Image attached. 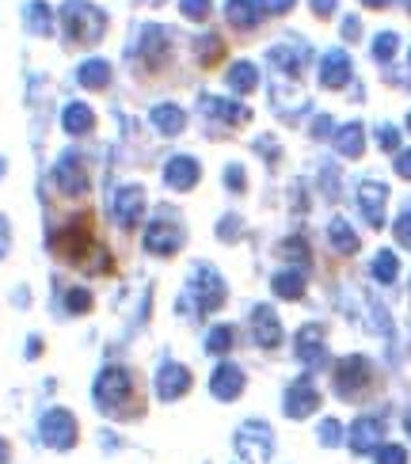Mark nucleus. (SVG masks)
<instances>
[{
  "instance_id": "1",
  "label": "nucleus",
  "mask_w": 411,
  "mask_h": 464,
  "mask_svg": "<svg viewBox=\"0 0 411 464\" xmlns=\"http://www.w3.org/2000/svg\"><path fill=\"white\" fill-rule=\"evenodd\" d=\"M62 27H65V34L73 38V43L92 46V43H100L103 38L107 15L95 5H88V0H65L62 5Z\"/></svg>"
},
{
  "instance_id": "2",
  "label": "nucleus",
  "mask_w": 411,
  "mask_h": 464,
  "mask_svg": "<svg viewBox=\"0 0 411 464\" xmlns=\"http://www.w3.org/2000/svg\"><path fill=\"white\" fill-rule=\"evenodd\" d=\"M50 247L69 263H84L92 251V218H69V225H62L57 232H50Z\"/></svg>"
},
{
  "instance_id": "3",
  "label": "nucleus",
  "mask_w": 411,
  "mask_h": 464,
  "mask_svg": "<svg viewBox=\"0 0 411 464\" xmlns=\"http://www.w3.org/2000/svg\"><path fill=\"white\" fill-rule=\"evenodd\" d=\"M130 389H133V381L126 370H103L100 381H95V403L103 411H111L119 403H130Z\"/></svg>"
},
{
  "instance_id": "4",
  "label": "nucleus",
  "mask_w": 411,
  "mask_h": 464,
  "mask_svg": "<svg viewBox=\"0 0 411 464\" xmlns=\"http://www.w3.org/2000/svg\"><path fill=\"white\" fill-rule=\"evenodd\" d=\"M43 441L54 450H73L76 446V419L65 408H54L43 415Z\"/></svg>"
},
{
  "instance_id": "5",
  "label": "nucleus",
  "mask_w": 411,
  "mask_h": 464,
  "mask_svg": "<svg viewBox=\"0 0 411 464\" xmlns=\"http://www.w3.org/2000/svg\"><path fill=\"white\" fill-rule=\"evenodd\" d=\"M54 183L62 187V195L81 198L84 190H88V171H84L81 157H73V152H65V157L54 164Z\"/></svg>"
},
{
  "instance_id": "6",
  "label": "nucleus",
  "mask_w": 411,
  "mask_h": 464,
  "mask_svg": "<svg viewBox=\"0 0 411 464\" xmlns=\"http://www.w3.org/2000/svg\"><path fill=\"white\" fill-rule=\"evenodd\" d=\"M362 384H369V362L366 358H343L336 365V392L355 400Z\"/></svg>"
},
{
  "instance_id": "7",
  "label": "nucleus",
  "mask_w": 411,
  "mask_h": 464,
  "mask_svg": "<svg viewBox=\"0 0 411 464\" xmlns=\"http://www.w3.org/2000/svg\"><path fill=\"white\" fill-rule=\"evenodd\" d=\"M111 209H114V218H119L122 228H133L137 221H142V214H145V190H142V187H122V190H114Z\"/></svg>"
},
{
  "instance_id": "8",
  "label": "nucleus",
  "mask_w": 411,
  "mask_h": 464,
  "mask_svg": "<svg viewBox=\"0 0 411 464\" xmlns=\"http://www.w3.org/2000/svg\"><path fill=\"white\" fill-rule=\"evenodd\" d=\"M237 450L244 453L248 464H263L267 453H270V438H267V430L259 427V422H248V427L240 430V438H237Z\"/></svg>"
},
{
  "instance_id": "9",
  "label": "nucleus",
  "mask_w": 411,
  "mask_h": 464,
  "mask_svg": "<svg viewBox=\"0 0 411 464\" xmlns=\"http://www.w3.org/2000/svg\"><path fill=\"white\" fill-rule=\"evenodd\" d=\"M145 247L156 251V256H171V251L180 247V228H175V221H168V218L152 221L145 228Z\"/></svg>"
},
{
  "instance_id": "10",
  "label": "nucleus",
  "mask_w": 411,
  "mask_h": 464,
  "mask_svg": "<svg viewBox=\"0 0 411 464\" xmlns=\"http://www.w3.org/2000/svg\"><path fill=\"white\" fill-rule=\"evenodd\" d=\"M191 289H194V297H199L202 313H213V308L225 301V285L218 282V275H213V270H199V275H194V282H191Z\"/></svg>"
},
{
  "instance_id": "11",
  "label": "nucleus",
  "mask_w": 411,
  "mask_h": 464,
  "mask_svg": "<svg viewBox=\"0 0 411 464\" xmlns=\"http://www.w3.org/2000/svg\"><path fill=\"white\" fill-rule=\"evenodd\" d=\"M317 403H320V396H317V389L308 384V377H301L293 389L286 392V415H293V419H301V415H308V411H317Z\"/></svg>"
},
{
  "instance_id": "12",
  "label": "nucleus",
  "mask_w": 411,
  "mask_h": 464,
  "mask_svg": "<svg viewBox=\"0 0 411 464\" xmlns=\"http://www.w3.org/2000/svg\"><path fill=\"white\" fill-rule=\"evenodd\" d=\"M350 81V57L343 50H331L324 57V72H320V84L324 88H343Z\"/></svg>"
},
{
  "instance_id": "13",
  "label": "nucleus",
  "mask_w": 411,
  "mask_h": 464,
  "mask_svg": "<svg viewBox=\"0 0 411 464\" xmlns=\"http://www.w3.org/2000/svg\"><path fill=\"white\" fill-rule=\"evenodd\" d=\"M210 389H213V396H218V400H232V396L244 389V373L237 370V365H221V370L213 373Z\"/></svg>"
},
{
  "instance_id": "14",
  "label": "nucleus",
  "mask_w": 411,
  "mask_h": 464,
  "mask_svg": "<svg viewBox=\"0 0 411 464\" xmlns=\"http://www.w3.org/2000/svg\"><path fill=\"white\" fill-rule=\"evenodd\" d=\"M358 202H362V214L369 218V225H381L385 221V187L381 183H366L358 190Z\"/></svg>"
},
{
  "instance_id": "15",
  "label": "nucleus",
  "mask_w": 411,
  "mask_h": 464,
  "mask_svg": "<svg viewBox=\"0 0 411 464\" xmlns=\"http://www.w3.org/2000/svg\"><path fill=\"white\" fill-rule=\"evenodd\" d=\"M164 179H168L175 190H187V187L199 183V164H194L191 157H175V160L168 164V171H164Z\"/></svg>"
},
{
  "instance_id": "16",
  "label": "nucleus",
  "mask_w": 411,
  "mask_h": 464,
  "mask_svg": "<svg viewBox=\"0 0 411 464\" xmlns=\"http://www.w3.org/2000/svg\"><path fill=\"white\" fill-rule=\"evenodd\" d=\"M251 332H256V339L263 346H274L282 339V327H279V320H274L270 308H256V313H251Z\"/></svg>"
},
{
  "instance_id": "17",
  "label": "nucleus",
  "mask_w": 411,
  "mask_h": 464,
  "mask_svg": "<svg viewBox=\"0 0 411 464\" xmlns=\"http://www.w3.org/2000/svg\"><path fill=\"white\" fill-rule=\"evenodd\" d=\"M381 441V422L377 419H358L355 422V434H350V450L355 453H369Z\"/></svg>"
},
{
  "instance_id": "18",
  "label": "nucleus",
  "mask_w": 411,
  "mask_h": 464,
  "mask_svg": "<svg viewBox=\"0 0 411 464\" xmlns=\"http://www.w3.org/2000/svg\"><path fill=\"white\" fill-rule=\"evenodd\" d=\"M324 332L317 324L312 327H301V335H298V354H301V362H308V365H317L320 358H324Z\"/></svg>"
},
{
  "instance_id": "19",
  "label": "nucleus",
  "mask_w": 411,
  "mask_h": 464,
  "mask_svg": "<svg viewBox=\"0 0 411 464\" xmlns=\"http://www.w3.org/2000/svg\"><path fill=\"white\" fill-rule=\"evenodd\" d=\"M187 389H191V373L183 370V365H168V370L161 373V396H164V400L183 396Z\"/></svg>"
},
{
  "instance_id": "20",
  "label": "nucleus",
  "mask_w": 411,
  "mask_h": 464,
  "mask_svg": "<svg viewBox=\"0 0 411 464\" xmlns=\"http://www.w3.org/2000/svg\"><path fill=\"white\" fill-rule=\"evenodd\" d=\"M229 24L240 31H251L259 24V8L251 5V0H229Z\"/></svg>"
},
{
  "instance_id": "21",
  "label": "nucleus",
  "mask_w": 411,
  "mask_h": 464,
  "mask_svg": "<svg viewBox=\"0 0 411 464\" xmlns=\"http://www.w3.org/2000/svg\"><path fill=\"white\" fill-rule=\"evenodd\" d=\"M62 126H65L69 133H88V130L95 126V114H92L84 103H69L65 114H62Z\"/></svg>"
},
{
  "instance_id": "22",
  "label": "nucleus",
  "mask_w": 411,
  "mask_h": 464,
  "mask_svg": "<svg viewBox=\"0 0 411 464\" xmlns=\"http://www.w3.org/2000/svg\"><path fill=\"white\" fill-rule=\"evenodd\" d=\"M76 81H81L84 88H107V81H111V69H107V62H88V65H81V72H76Z\"/></svg>"
},
{
  "instance_id": "23",
  "label": "nucleus",
  "mask_w": 411,
  "mask_h": 464,
  "mask_svg": "<svg viewBox=\"0 0 411 464\" xmlns=\"http://www.w3.org/2000/svg\"><path fill=\"white\" fill-rule=\"evenodd\" d=\"M270 62L279 69H286V72H301L305 46H279V50H270Z\"/></svg>"
},
{
  "instance_id": "24",
  "label": "nucleus",
  "mask_w": 411,
  "mask_h": 464,
  "mask_svg": "<svg viewBox=\"0 0 411 464\" xmlns=\"http://www.w3.org/2000/svg\"><path fill=\"white\" fill-rule=\"evenodd\" d=\"M274 294L286 297V301H298L305 294V278L298 275V270H286V275L274 278Z\"/></svg>"
},
{
  "instance_id": "25",
  "label": "nucleus",
  "mask_w": 411,
  "mask_h": 464,
  "mask_svg": "<svg viewBox=\"0 0 411 464\" xmlns=\"http://www.w3.org/2000/svg\"><path fill=\"white\" fill-rule=\"evenodd\" d=\"M202 114H218V119H229V122H248V111L244 107L221 103V100H213V95H206V100H202Z\"/></svg>"
},
{
  "instance_id": "26",
  "label": "nucleus",
  "mask_w": 411,
  "mask_h": 464,
  "mask_svg": "<svg viewBox=\"0 0 411 464\" xmlns=\"http://www.w3.org/2000/svg\"><path fill=\"white\" fill-rule=\"evenodd\" d=\"M152 122L161 126V133H180L183 130V111L180 107H156L152 111Z\"/></svg>"
},
{
  "instance_id": "27",
  "label": "nucleus",
  "mask_w": 411,
  "mask_h": 464,
  "mask_svg": "<svg viewBox=\"0 0 411 464\" xmlns=\"http://www.w3.org/2000/svg\"><path fill=\"white\" fill-rule=\"evenodd\" d=\"M229 84H232V88H237L240 95H248L251 88H256V84H259V76H256V69H251L248 62H240V65H232V72H229Z\"/></svg>"
},
{
  "instance_id": "28",
  "label": "nucleus",
  "mask_w": 411,
  "mask_h": 464,
  "mask_svg": "<svg viewBox=\"0 0 411 464\" xmlns=\"http://www.w3.org/2000/svg\"><path fill=\"white\" fill-rule=\"evenodd\" d=\"M328 237H331V244H336L339 251H347V256H350V251H358V237L350 232V225H347V221H331Z\"/></svg>"
},
{
  "instance_id": "29",
  "label": "nucleus",
  "mask_w": 411,
  "mask_h": 464,
  "mask_svg": "<svg viewBox=\"0 0 411 464\" xmlns=\"http://www.w3.org/2000/svg\"><path fill=\"white\" fill-rule=\"evenodd\" d=\"M336 145H339V152H343V157H358V152H362V126H343V133H339V138H336Z\"/></svg>"
},
{
  "instance_id": "30",
  "label": "nucleus",
  "mask_w": 411,
  "mask_h": 464,
  "mask_svg": "<svg viewBox=\"0 0 411 464\" xmlns=\"http://www.w3.org/2000/svg\"><path fill=\"white\" fill-rule=\"evenodd\" d=\"M27 27H31L34 34H50V31H54L50 8H46V5H31V8H27Z\"/></svg>"
},
{
  "instance_id": "31",
  "label": "nucleus",
  "mask_w": 411,
  "mask_h": 464,
  "mask_svg": "<svg viewBox=\"0 0 411 464\" xmlns=\"http://www.w3.org/2000/svg\"><path fill=\"white\" fill-rule=\"evenodd\" d=\"M232 339H237V332H232V327H213L210 339H206V346H210L213 354H225L229 346H232Z\"/></svg>"
},
{
  "instance_id": "32",
  "label": "nucleus",
  "mask_w": 411,
  "mask_h": 464,
  "mask_svg": "<svg viewBox=\"0 0 411 464\" xmlns=\"http://www.w3.org/2000/svg\"><path fill=\"white\" fill-rule=\"evenodd\" d=\"M221 53H225V46L218 43V34H206V38H202V43H199V57H202V62H206V65H213V62H218V57H221Z\"/></svg>"
},
{
  "instance_id": "33",
  "label": "nucleus",
  "mask_w": 411,
  "mask_h": 464,
  "mask_svg": "<svg viewBox=\"0 0 411 464\" xmlns=\"http://www.w3.org/2000/svg\"><path fill=\"white\" fill-rule=\"evenodd\" d=\"M374 275H377L381 282H393V278H396V256H388V251H381L377 263H374Z\"/></svg>"
},
{
  "instance_id": "34",
  "label": "nucleus",
  "mask_w": 411,
  "mask_h": 464,
  "mask_svg": "<svg viewBox=\"0 0 411 464\" xmlns=\"http://www.w3.org/2000/svg\"><path fill=\"white\" fill-rule=\"evenodd\" d=\"M65 308H69V313H76V316H81V313H88V308H92V297L84 294V289H69Z\"/></svg>"
},
{
  "instance_id": "35",
  "label": "nucleus",
  "mask_w": 411,
  "mask_h": 464,
  "mask_svg": "<svg viewBox=\"0 0 411 464\" xmlns=\"http://www.w3.org/2000/svg\"><path fill=\"white\" fill-rule=\"evenodd\" d=\"M374 53H377V62H385V57H393V53H396V34H377Z\"/></svg>"
},
{
  "instance_id": "36",
  "label": "nucleus",
  "mask_w": 411,
  "mask_h": 464,
  "mask_svg": "<svg viewBox=\"0 0 411 464\" xmlns=\"http://www.w3.org/2000/svg\"><path fill=\"white\" fill-rule=\"evenodd\" d=\"M279 256H282V259H308L305 240H286V244L279 247Z\"/></svg>"
},
{
  "instance_id": "37",
  "label": "nucleus",
  "mask_w": 411,
  "mask_h": 464,
  "mask_svg": "<svg viewBox=\"0 0 411 464\" xmlns=\"http://www.w3.org/2000/svg\"><path fill=\"white\" fill-rule=\"evenodd\" d=\"M183 15L187 19H206L210 15V0H183Z\"/></svg>"
},
{
  "instance_id": "38",
  "label": "nucleus",
  "mask_w": 411,
  "mask_h": 464,
  "mask_svg": "<svg viewBox=\"0 0 411 464\" xmlns=\"http://www.w3.org/2000/svg\"><path fill=\"white\" fill-rule=\"evenodd\" d=\"M377 460H381V464H407V453H404L400 446H385V450L377 453Z\"/></svg>"
},
{
  "instance_id": "39",
  "label": "nucleus",
  "mask_w": 411,
  "mask_h": 464,
  "mask_svg": "<svg viewBox=\"0 0 411 464\" xmlns=\"http://www.w3.org/2000/svg\"><path fill=\"white\" fill-rule=\"evenodd\" d=\"M396 240H400L404 247H411V214H404V218L396 221Z\"/></svg>"
},
{
  "instance_id": "40",
  "label": "nucleus",
  "mask_w": 411,
  "mask_h": 464,
  "mask_svg": "<svg viewBox=\"0 0 411 464\" xmlns=\"http://www.w3.org/2000/svg\"><path fill=\"white\" fill-rule=\"evenodd\" d=\"M377 141H381V149H396V141H400V133H396L393 126H385V130L377 133Z\"/></svg>"
},
{
  "instance_id": "41",
  "label": "nucleus",
  "mask_w": 411,
  "mask_h": 464,
  "mask_svg": "<svg viewBox=\"0 0 411 464\" xmlns=\"http://www.w3.org/2000/svg\"><path fill=\"white\" fill-rule=\"evenodd\" d=\"M259 5H263L267 12H274V15H282V12L293 8V0H259Z\"/></svg>"
},
{
  "instance_id": "42",
  "label": "nucleus",
  "mask_w": 411,
  "mask_h": 464,
  "mask_svg": "<svg viewBox=\"0 0 411 464\" xmlns=\"http://www.w3.org/2000/svg\"><path fill=\"white\" fill-rule=\"evenodd\" d=\"M320 434H324V441H328V446H336V441H339V422H324V427H320Z\"/></svg>"
},
{
  "instance_id": "43",
  "label": "nucleus",
  "mask_w": 411,
  "mask_h": 464,
  "mask_svg": "<svg viewBox=\"0 0 411 464\" xmlns=\"http://www.w3.org/2000/svg\"><path fill=\"white\" fill-rule=\"evenodd\" d=\"M396 171L404 179H411V152H400V160H396Z\"/></svg>"
},
{
  "instance_id": "44",
  "label": "nucleus",
  "mask_w": 411,
  "mask_h": 464,
  "mask_svg": "<svg viewBox=\"0 0 411 464\" xmlns=\"http://www.w3.org/2000/svg\"><path fill=\"white\" fill-rule=\"evenodd\" d=\"M312 8H317V15H331L336 12V0H312Z\"/></svg>"
},
{
  "instance_id": "45",
  "label": "nucleus",
  "mask_w": 411,
  "mask_h": 464,
  "mask_svg": "<svg viewBox=\"0 0 411 464\" xmlns=\"http://www.w3.org/2000/svg\"><path fill=\"white\" fill-rule=\"evenodd\" d=\"M5 256H8V221L0 218V259H5Z\"/></svg>"
},
{
  "instance_id": "46",
  "label": "nucleus",
  "mask_w": 411,
  "mask_h": 464,
  "mask_svg": "<svg viewBox=\"0 0 411 464\" xmlns=\"http://www.w3.org/2000/svg\"><path fill=\"white\" fill-rule=\"evenodd\" d=\"M8 460H12V446H8L5 438H0V464H8Z\"/></svg>"
},
{
  "instance_id": "47",
  "label": "nucleus",
  "mask_w": 411,
  "mask_h": 464,
  "mask_svg": "<svg viewBox=\"0 0 411 464\" xmlns=\"http://www.w3.org/2000/svg\"><path fill=\"white\" fill-rule=\"evenodd\" d=\"M362 5H369V8H385L388 0H362Z\"/></svg>"
},
{
  "instance_id": "48",
  "label": "nucleus",
  "mask_w": 411,
  "mask_h": 464,
  "mask_svg": "<svg viewBox=\"0 0 411 464\" xmlns=\"http://www.w3.org/2000/svg\"><path fill=\"white\" fill-rule=\"evenodd\" d=\"M407 434H411V415H407Z\"/></svg>"
},
{
  "instance_id": "49",
  "label": "nucleus",
  "mask_w": 411,
  "mask_h": 464,
  "mask_svg": "<svg viewBox=\"0 0 411 464\" xmlns=\"http://www.w3.org/2000/svg\"><path fill=\"white\" fill-rule=\"evenodd\" d=\"M407 126H411V119H407Z\"/></svg>"
}]
</instances>
